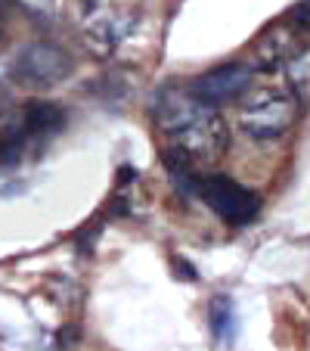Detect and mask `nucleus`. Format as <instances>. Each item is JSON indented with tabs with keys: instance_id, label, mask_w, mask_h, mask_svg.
<instances>
[{
	"instance_id": "obj_1",
	"label": "nucleus",
	"mask_w": 310,
	"mask_h": 351,
	"mask_svg": "<svg viewBox=\"0 0 310 351\" xmlns=\"http://www.w3.org/2000/svg\"><path fill=\"white\" fill-rule=\"evenodd\" d=\"M152 119L168 137V153L192 168H211L230 143V128L214 106H205L190 90H162L152 103Z\"/></svg>"
},
{
	"instance_id": "obj_2",
	"label": "nucleus",
	"mask_w": 310,
	"mask_h": 351,
	"mask_svg": "<svg viewBox=\"0 0 310 351\" xmlns=\"http://www.w3.org/2000/svg\"><path fill=\"white\" fill-rule=\"evenodd\" d=\"M301 99L289 84H261L242 93L239 128L251 140H279L298 119Z\"/></svg>"
},
{
	"instance_id": "obj_3",
	"label": "nucleus",
	"mask_w": 310,
	"mask_h": 351,
	"mask_svg": "<svg viewBox=\"0 0 310 351\" xmlns=\"http://www.w3.org/2000/svg\"><path fill=\"white\" fill-rule=\"evenodd\" d=\"M196 193L220 221H227V224H233V227L251 224V221L257 218V212H261L257 193L236 184V180L227 178V174H198Z\"/></svg>"
},
{
	"instance_id": "obj_4",
	"label": "nucleus",
	"mask_w": 310,
	"mask_h": 351,
	"mask_svg": "<svg viewBox=\"0 0 310 351\" xmlns=\"http://www.w3.org/2000/svg\"><path fill=\"white\" fill-rule=\"evenodd\" d=\"M251 72H255V69L245 66V62H224V66H214V69H208V72H202L186 90L196 99H202L205 106L218 109V106H224V103L239 99L248 90Z\"/></svg>"
},
{
	"instance_id": "obj_5",
	"label": "nucleus",
	"mask_w": 310,
	"mask_h": 351,
	"mask_svg": "<svg viewBox=\"0 0 310 351\" xmlns=\"http://www.w3.org/2000/svg\"><path fill=\"white\" fill-rule=\"evenodd\" d=\"M68 66H72V62H68V56L62 53L60 47L31 44V47H22V53L16 56V62H13V72L22 84L50 87V84L66 78Z\"/></svg>"
},
{
	"instance_id": "obj_6",
	"label": "nucleus",
	"mask_w": 310,
	"mask_h": 351,
	"mask_svg": "<svg viewBox=\"0 0 310 351\" xmlns=\"http://www.w3.org/2000/svg\"><path fill=\"white\" fill-rule=\"evenodd\" d=\"M295 28L279 22L270 25L257 34V40L251 44V69H261V72H276V69L289 66L292 56L298 53V38Z\"/></svg>"
},
{
	"instance_id": "obj_7",
	"label": "nucleus",
	"mask_w": 310,
	"mask_h": 351,
	"mask_svg": "<svg viewBox=\"0 0 310 351\" xmlns=\"http://www.w3.org/2000/svg\"><path fill=\"white\" fill-rule=\"evenodd\" d=\"M285 84L295 90V97L301 103L310 99V47H304L292 56V62L285 66Z\"/></svg>"
},
{
	"instance_id": "obj_8",
	"label": "nucleus",
	"mask_w": 310,
	"mask_h": 351,
	"mask_svg": "<svg viewBox=\"0 0 310 351\" xmlns=\"http://www.w3.org/2000/svg\"><path fill=\"white\" fill-rule=\"evenodd\" d=\"M289 25L295 32H310V0H298L289 10Z\"/></svg>"
}]
</instances>
